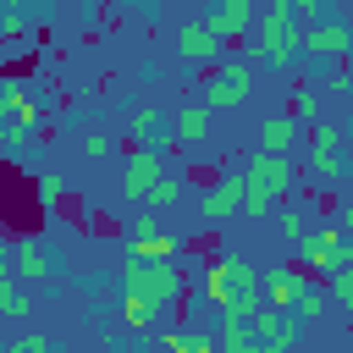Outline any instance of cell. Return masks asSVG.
I'll return each mask as SVG.
<instances>
[{
  "instance_id": "obj_2",
  "label": "cell",
  "mask_w": 353,
  "mask_h": 353,
  "mask_svg": "<svg viewBox=\"0 0 353 353\" xmlns=\"http://www.w3.org/2000/svg\"><path fill=\"white\" fill-rule=\"evenodd\" d=\"M204 303L221 314H254L259 309V270L243 254H221L204 265Z\"/></svg>"
},
{
  "instance_id": "obj_3",
  "label": "cell",
  "mask_w": 353,
  "mask_h": 353,
  "mask_svg": "<svg viewBox=\"0 0 353 353\" xmlns=\"http://www.w3.org/2000/svg\"><path fill=\"white\" fill-rule=\"evenodd\" d=\"M292 182H298V171H292L287 154H265V149H254L248 165H243V215L259 221L270 204H281V199L292 193Z\"/></svg>"
},
{
  "instance_id": "obj_8",
  "label": "cell",
  "mask_w": 353,
  "mask_h": 353,
  "mask_svg": "<svg viewBox=\"0 0 353 353\" xmlns=\"http://www.w3.org/2000/svg\"><path fill=\"white\" fill-rule=\"evenodd\" d=\"M342 243H347V226H342V221H320V226H314V232L298 243V270H303V276H309V270L331 276V270H336Z\"/></svg>"
},
{
  "instance_id": "obj_30",
  "label": "cell",
  "mask_w": 353,
  "mask_h": 353,
  "mask_svg": "<svg viewBox=\"0 0 353 353\" xmlns=\"http://www.w3.org/2000/svg\"><path fill=\"white\" fill-rule=\"evenodd\" d=\"M11 353H55V342H50L44 331H22V336L11 342Z\"/></svg>"
},
{
  "instance_id": "obj_27",
  "label": "cell",
  "mask_w": 353,
  "mask_h": 353,
  "mask_svg": "<svg viewBox=\"0 0 353 353\" xmlns=\"http://www.w3.org/2000/svg\"><path fill=\"white\" fill-rule=\"evenodd\" d=\"M121 320H127L132 331H149V325H154L160 314H154V309H149L143 298H132V292H121Z\"/></svg>"
},
{
  "instance_id": "obj_17",
  "label": "cell",
  "mask_w": 353,
  "mask_h": 353,
  "mask_svg": "<svg viewBox=\"0 0 353 353\" xmlns=\"http://www.w3.org/2000/svg\"><path fill=\"white\" fill-rule=\"evenodd\" d=\"M204 132H210V110L199 99L171 110V143H204Z\"/></svg>"
},
{
  "instance_id": "obj_31",
  "label": "cell",
  "mask_w": 353,
  "mask_h": 353,
  "mask_svg": "<svg viewBox=\"0 0 353 353\" xmlns=\"http://www.w3.org/2000/svg\"><path fill=\"white\" fill-rule=\"evenodd\" d=\"M61 199H66V182H61L55 171H44V176H39V204H61Z\"/></svg>"
},
{
  "instance_id": "obj_18",
  "label": "cell",
  "mask_w": 353,
  "mask_h": 353,
  "mask_svg": "<svg viewBox=\"0 0 353 353\" xmlns=\"http://www.w3.org/2000/svg\"><path fill=\"white\" fill-rule=\"evenodd\" d=\"M292 143H298V121H292L287 110H276V116L259 121V149H265V154H287Z\"/></svg>"
},
{
  "instance_id": "obj_13",
  "label": "cell",
  "mask_w": 353,
  "mask_h": 353,
  "mask_svg": "<svg viewBox=\"0 0 353 353\" xmlns=\"http://www.w3.org/2000/svg\"><path fill=\"white\" fill-rule=\"evenodd\" d=\"M303 270L298 265H276V270H265V281H259V303L265 309H276V314H292V303H298V292H303Z\"/></svg>"
},
{
  "instance_id": "obj_24",
  "label": "cell",
  "mask_w": 353,
  "mask_h": 353,
  "mask_svg": "<svg viewBox=\"0 0 353 353\" xmlns=\"http://www.w3.org/2000/svg\"><path fill=\"white\" fill-rule=\"evenodd\" d=\"M160 347H165V353H210V336H204L199 325H176V331H165Z\"/></svg>"
},
{
  "instance_id": "obj_23",
  "label": "cell",
  "mask_w": 353,
  "mask_h": 353,
  "mask_svg": "<svg viewBox=\"0 0 353 353\" xmlns=\"http://www.w3.org/2000/svg\"><path fill=\"white\" fill-rule=\"evenodd\" d=\"M298 336H303V325H298L292 314H281V320H276V331L259 342V353H292V347H298Z\"/></svg>"
},
{
  "instance_id": "obj_25",
  "label": "cell",
  "mask_w": 353,
  "mask_h": 353,
  "mask_svg": "<svg viewBox=\"0 0 353 353\" xmlns=\"http://www.w3.org/2000/svg\"><path fill=\"white\" fill-rule=\"evenodd\" d=\"M287 116H292L298 127H303V121H309V127H320V94H314V88H292V105H287Z\"/></svg>"
},
{
  "instance_id": "obj_6",
  "label": "cell",
  "mask_w": 353,
  "mask_h": 353,
  "mask_svg": "<svg viewBox=\"0 0 353 353\" xmlns=\"http://www.w3.org/2000/svg\"><path fill=\"white\" fill-rule=\"evenodd\" d=\"M303 61L309 66H331V61H347L353 55V28L342 17H320L314 28H303Z\"/></svg>"
},
{
  "instance_id": "obj_20",
  "label": "cell",
  "mask_w": 353,
  "mask_h": 353,
  "mask_svg": "<svg viewBox=\"0 0 353 353\" xmlns=\"http://www.w3.org/2000/svg\"><path fill=\"white\" fill-rule=\"evenodd\" d=\"M55 11L50 6H0V33H28V28H44Z\"/></svg>"
},
{
  "instance_id": "obj_32",
  "label": "cell",
  "mask_w": 353,
  "mask_h": 353,
  "mask_svg": "<svg viewBox=\"0 0 353 353\" xmlns=\"http://www.w3.org/2000/svg\"><path fill=\"white\" fill-rule=\"evenodd\" d=\"M110 149H116V143H110L105 132H88V138H83V154H88V160H105Z\"/></svg>"
},
{
  "instance_id": "obj_9",
  "label": "cell",
  "mask_w": 353,
  "mask_h": 353,
  "mask_svg": "<svg viewBox=\"0 0 353 353\" xmlns=\"http://www.w3.org/2000/svg\"><path fill=\"white\" fill-rule=\"evenodd\" d=\"M342 143H347V127H336V121H320V127H309V171L314 176H342L347 171V160H342Z\"/></svg>"
},
{
  "instance_id": "obj_29",
  "label": "cell",
  "mask_w": 353,
  "mask_h": 353,
  "mask_svg": "<svg viewBox=\"0 0 353 353\" xmlns=\"http://www.w3.org/2000/svg\"><path fill=\"white\" fill-rule=\"evenodd\" d=\"M149 204H154V210H165V204H182V176H171V171H165V176L154 182V193H149Z\"/></svg>"
},
{
  "instance_id": "obj_28",
  "label": "cell",
  "mask_w": 353,
  "mask_h": 353,
  "mask_svg": "<svg viewBox=\"0 0 353 353\" xmlns=\"http://www.w3.org/2000/svg\"><path fill=\"white\" fill-rule=\"evenodd\" d=\"M325 298L353 314V270H331V276H325Z\"/></svg>"
},
{
  "instance_id": "obj_16",
  "label": "cell",
  "mask_w": 353,
  "mask_h": 353,
  "mask_svg": "<svg viewBox=\"0 0 353 353\" xmlns=\"http://www.w3.org/2000/svg\"><path fill=\"white\" fill-rule=\"evenodd\" d=\"M132 138H143V149H160L171 138V110L165 105H138L132 110Z\"/></svg>"
},
{
  "instance_id": "obj_7",
  "label": "cell",
  "mask_w": 353,
  "mask_h": 353,
  "mask_svg": "<svg viewBox=\"0 0 353 353\" xmlns=\"http://www.w3.org/2000/svg\"><path fill=\"white\" fill-rule=\"evenodd\" d=\"M165 176V149H132L127 160H121V199H132V204H149V193H154V182Z\"/></svg>"
},
{
  "instance_id": "obj_5",
  "label": "cell",
  "mask_w": 353,
  "mask_h": 353,
  "mask_svg": "<svg viewBox=\"0 0 353 353\" xmlns=\"http://www.w3.org/2000/svg\"><path fill=\"white\" fill-rule=\"evenodd\" d=\"M248 94H254V66H248V55H221V61L204 72V83H199V105H204L210 116L248 105Z\"/></svg>"
},
{
  "instance_id": "obj_34",
  "label": "cell",
  "mask_w": 353,
  "mask_h": 353,
  "mask_svg": "<svg viewBox=\"0 0 353 353\" xmlns=\"http://www.w3.org/2000/svg\"><path fill=\"white\" fill-rule=\"evenodd\" d=\"M55 353H72V347H61V342H55Z\"/></svg>"
},
{
  "instance_id": "obj_4",
  "label": "cell",
  "mask_w": 353,
  "mask_h": 353,
  "mask_svg": "<svg viewBox=\"0 0 353 353\" xmlns=\"http://www.w3.org/2000/svg\"><path fill=\"white\" fill-rule=\"evenodd\" d=\"M121 292L143 298V303L160 314V309L182 303V292H188V276H182V265H176V259H165V265H143V259H127V265H121Z\"/></svg>"
},
{
  "instance_id": "obj_33",
  "label": "cell",
  "mask_w": 353,
  "mask_h": 353,
  "mask_svg": "<svg viewBox=\"0 0 353 353\" xmlns=\"http://www.w3.org/2000/svg\"><path fill=\"white\" fill-rule=\"evenodd\" d=\"M0 276H11V243H6V232H0Z\"/></svg>"
},
{
  "instance_id": "obj_15",
  "label": "cell",
  "mask_w": 353,
  "mask_h": 353,
  "mask_svg": "<svg viewBox=\"0 0 353 353\" xmlns=\"http://www.w3.org/2000/svg\"><path fill=\"white\" fill-rule=\"evenodd\" d=\"M127 259L165 265V259H176V243L160 232V221H132V232H127Z\"/></svg>"
},
{
  "instance_id": "obj_14",
  "label": "cell",
  "mask_w": 353,
  "mask_h": 353,
  "mask_svg": "<svg viewBox=\"0 0 353 353\" xmlns=\"http://www.w3.org/2000/svg\"><path fill=\"white\" fill-rule=\"evenodd\" d=\"M199 215L204 221H232V215H243V171L237 176H215L210 188H204V199H199Z\"/></svg>"
},
{
  "instance_id": "obj_10",
  "label": "cell",
  "mask_w": 353,
  "mask_h": 353,
  "mask_svg": "<svg viewBox=\"0 0 353 353\" xmlns=\"http://www.w3.org/2000/svg\"><path fill=\"white\" fill-rule=\"evenodd\" d=\"M55 270H61V248L55 243H44V237L11 243V276L17 281H50Z\"/></svg>"
},
{
  "instance_id": "obj_21",
  "label": "cell",
  "mask_w": 353,
  "mask_h": 353,
  "mask_svg": "<svg viewBox=\"0 0 353 353\" xmlns=\"http://www.w3.org/2000/svg\"><path fill=\"white\" fill-rule=\"evenodd\" d=\"M314 226H320V221H314V210H309V204H292V210H281V237H287L292 248H298V243H303Z\"/></svg>"
},
{
  "instance_id": "obj_19",
  "label": "cell",
  "mask_w": 353,
  "mask_h": 353,
  "mask_svg": "<svg viewBox=\"0 0 353 353\" xmlns=\"http://www.w3.org/2000/svg\"><path fill=\"white\" fill-rule=\"evenodd\" d=\"M221 353H259V331L248 314H221Z\"/></svg>"
},
{
  "instance_id": "obj_26",
  "label": "cell",
  "mask_w": 353,
  "mask_h": 353,
  "mask_svg": "<svg viewBox=\"0 0 353 353\" xmlns=\"http://www.w3.org/2000/svg\"><path fill=\"white\" fill-rule=\"evenodd\" d=\"M22 314H28L22 281H17V276H0V320H22Z\"/></svg>"
},
{
  "instance_id": "obj_1",
  "label": "cell",
  "mask_w": 353,
  "mask_h": 353,
  "mask_svg": "<svg viewBox=\"0 0 353 353\" xmlns=\"http://www.w3.org/2000/svg\"><path fill=\"white\" fill-rule=\"evenodd\" d=\"M303 17H298V0H270L254 22V44H248V66H265V72H292L303 61Z\"/></svg>"
},
{
  "instance_id": "obj_12",
  "label": "cell",
  "mask_w": 353,
  "mask_h": 353,
  "mask_svg": "<svg viewBox=\"0 0 353 353\" xmlns=\"http://www.w3.org/2000/svg\"><path fill=\"white\" fill-rule=\"evenodd\" d=\"M204 22L215 28V39H221V44H237V39H248V33H254L259 6H254V0H221L215 11H204Z\"/></svg>"
},
{
  "instance_id": "obj_11",
  "label": "cell",
  "mask_w": 353,
  "mask_h": 353,
  "mask_svg": "<svg viewBox=\"0 0 353 353\" xmlns=\"http://www.w3.org/2000/svg\"><path fill=\"white\" fill-rule=\"evenodd\" d=\"M176 61H188V66H215L221 61V39H215V28L204 22V17H188L182 28H176Z\"/></svg>"
},
{
  "instance_id": "obj_22",
  "label": "cell",
  "mask_w": 353,
  "mask_h": 353,
  "mask_svg": "<svg viewBox=\"0 0 353 353\" xmlns=\"http://www.w3.org/2000/svg\"><path fill=\"white\" fill-rule=\"evenodd\" d=\"M325 303H331V298H325V287H320V281H303V292H298V303H292V320H298V325H309V320H320V314H325Z\"/></svg>"
}]
</instances>
